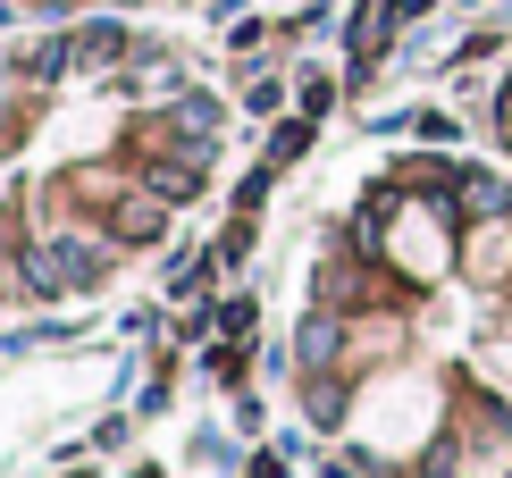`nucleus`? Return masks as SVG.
Instances as JSON below:
<instances>
[{"instance_id": "nucleus-1", "label": "nucleus", "mask_w": 512, "mask_h": 478, "mask_svg": "<svg viewBox=\"0 0 512 478\" xmlns=\"http://www.w3.org/2000/svg\"><path fill=\"white\" fill-rule=\"evenodd\" d=\"M34 286H42V294H59V286H93V252H84V244L34 252Z\"/></svg>"}, {"instance_id": "nucleus-2", "label": "nucleus", "mask_w": 512, "mask_h": 478, "mask_svg": "<svg viewBox=\"0 0 512 478\" xmlns=\"http://www.w3.org/2000/svg\"><path fill=\"white\" fill-rule=\"evenodd\" d=\"M303 143H311L303 126H277V143H269V168H286V160H303Z\"/></svg>"}, {"instance_id": "nucleus-3", "label": "nucleus", "mask_w": 512, "mask_h": 478, "mask_svg": "<svg viewBox=\"0 0 512 478\" xmlns=\"http://www.w3.org/2000/svg\"><path fill=\"white\" fill-rule=\"evenodd\" d=\"M152 185H160V193H177V202H185V193H194L202 177H194V168H152Z\"/></svg>"}]
</instances>
